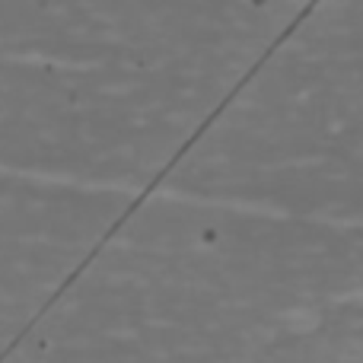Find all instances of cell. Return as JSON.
Wrapping results in <instances>:
<instances>
[{"label": "cell", "mask_w": 363, "mask_h": 363, "mask_svg": "<svg viewBox=\"0 0 363 363\" xmlns=\"http://www.w3.org/2000/svg\"><path fill=\"white\" fill-rule=\"evenodd\" d=\"M6 354H10V347H6V351H4V354H0V363H4V360H6Z\"/></svg>", "instance_id": "6da1fadb"}, {"label": "cell", "mask_w": 363, "mask_h": 363, "mask_svg": "<svg viewBox=\"0 0 363 363\" xmlns=\"http://www.w3.org/2000/svg\"><path fill=\"white\" fill-rule=\"evenodd\" d=\"M357 363H363V360H357Z\"/></svg>", "instance_id": "7a4b0ae2"}]
</instances>
